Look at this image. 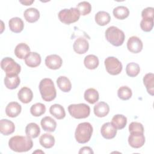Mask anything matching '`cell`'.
<instances>
[{
    "label": "cell",
    "mask_w": 154,
    "mask_h": 154,
    "mask_svg": "<svg viewBox=\"0 0 154 154\" xmlns=\"http://www.w3.org/2000/svg\"><path fill=\"white\" fill-rule=\"evenodd\" d=\"M8 146L13 151L16 152H25L31 149L33 146V142L31 138L27 135H16L12 137L9 140Z\"/></svg>",
    "instance_id": "cell-1"
},
{
    "label": "cell",
    "mask_w": 154,
    "mask_h": 154,
    "mask_svg": "<svg viewBox=\"0 0 154 154\" xmlns=\"http://www.w3.org/2000/svg\"><path fill=\"white\" fill-rule=\"evenodd\" d=\"M39 90L42 98L46 102L53 100L57 96L56 89L52 80L50 78H43L39 84Z\"/></svg>",
    "instance_id": "cell-2"
},
{
    "label": "cell",
    "mask_w": 154,
    "mask_h": 154,
    "mask_svg": "<svg viewBox=\"0 0 154 154\" xmlns=\"http://www.w3.org/2000/svg\"><path fill=\"white\" fill-rule=\"evenodd\" d=\"M93 126L88 122H82L79 123L75 132V137L79 143L84 144L89 141L93 134Z\"/></svg>",
    "instance_id": "cell-3"
},
{
    "label": "cell",
    "mask_w": 154,
    "mask_h": 154,
    "mask_svg": "<svg viewBox=\"0 0 154 154\" xmlns=\"http://www.w3.org/2000/svg\"><path fill=\"white\" fill-rule=\"evenodd\" d=\"M105 38L113 46H120L124 42L125 35L123 31L119 28L111 26L105 31Z\"/></svg>",
    "instance_id": "cell-4"
},
{
    "label": "cell",
    "mask_w": 154,
    "mask_h": 154,
    "mask_svg": "<svg viewBox=\"0 0 154 154\" xmlns=\"http://www.w3.org/2000/svg\"><path fill=\"white\" fill-rule=\"evenodd\" d=\"M68 111L70 116L75 119H85L89 116L90 113V106L84 103L71 104L68 106Z\"/></svg>",
    "instance_id": "cell-5"
},
{
    "label": "cell",
    "mask_w": 154,
    "mask_h": 154,
    "mask_svg": "<svg viewBox=\"0 0 154 154\" xmlns=\"http://www.w3.org/2000/svg\"><path fill=\"white\" fill-rule=\"evenodd\" d=\"M80 13L76 8L72 7L69 9L64 8L58 13V19L65 24L69 25L70 23L78 21L80 17Z\"/></svg>",
    "instance_id": "cell-6"
},
{
    "label": "cell",
    "mask_w": 154,
    "mask_h": 154,
    "mask_svg": "<svg viewBox=\"0 0 154 154\" xmlns=\"http://www.w3.org/2000/svg\"><path fill=\"white\" fill-rule=\"evenodd\" d=\"M1 67L5 72L6 75H18L21 70L20 66L17 64L12 58L5 57L1 61Z\"/></svg>",
    "instance_id": "cell-7"
},
{
    "label": "cell",
    "mask_w": 154,
    "mask_h": 154,
    "mask_svg": "<svg viewBox=\"0 0 154 154\" xmlns=\"http://www.w3.org/2000/svg\"><path fill=\"white\" fill-rule=\"evenodd\" d=\"M106 70L112 75H119L122 70V63L114 57H108L104 61Z\"/></svg>",
    "instance_id": "cell-8"
},
{
    "label": "cell",
    "mask_w": 154,
    "mask_h": 154,
    "mask_svg": "<svg viewBox=\"0 0 154 154\" xmlns=\"http://www.w3.org/2000/svg\"><path fill=\"white\" fill-rule=\"evenodd\" d=\"M128 143L133 148H140L144 144L145 137L143 133L130 132L128 137Z\"/></svg>",
    "instance_id": "cell-9"
},
{
    "label": "cell",
    "mask_w": 154,
    "mask_h": 154,
    "mask_svg": "<svg viewBox=\"0 0 154 154\" xmlns=\"http://www.w3.org/2000/svg\"><path fill=\"white\" fill-rule=\"evenodd\" d=\"M143 46V45L141 40L137 36H132L128 40L127 48L132 53H139L142 51Z\"/></svg>",
    "instance_id": "cell-10"
},
{
    "label": "cell",
    "mask_w": 154,
    "mask_h": 154,
    "mask_svg": "<svg viewBox=\"0 0 154 154\" xmlns=\"http://www.w3.org/2000/svg\"><path fill=\"white\" fill-rule=\"evenodd\" d=\"M62 63V58L57 54H51L48 55L45 58V64L50 69H58L61 67Z\"/></svg>",
    "instance_id": "cell-11"
},
{
    "label": "cell",
    "mask_w": 154,
    "mask_h": 154,
    "mask_svg": "<svg viewBox=\"0 0 154 154\" xmlns=\"http://www.w3.org/2000/svg\"><path fill=\"white\" fill-rule=\"evenodd\" d=\"M73 48L76 53L78 54H83L88 50L89 43L85 38L79 37L75 41Z\"/></svg>",
    "instance_id": "cell-12"
},
{
    "label": "cell",
    "mask_w": 154,
    "mask_h": 154,
    "mask_svg": "<svg viewBox=\"0 0 154 154\" xmlns=\"http://www.w3.org/2000/svg\"><path fill=\"white\" fill-rule=\"evenodd\" d=\"M100 133L104 138L112 139L116 137L117 129L114 127L111 122H106L102 126Z\"/></svg>",
    "instance_id": "cell-13"
},
{
    "label": "cell",
    "mask_w": 154,
    "mask_h": 154,
    "mask_svg": "<svg viewBox=\"0 0 154 154\" xmlns=\"http://www.w3.org/2000/svg\"><path fill=\"white\" fill-rule=\"evenodd\" d=\"M15 131V126L13 122L8 119L0 120V132L4 135H8Z\"/></svg>",
    "instance_id": "cell-14"
},
{
    "label": "cell",
    "mask_w": 154,
    "mask_h": 154,
    "mask_svg": "<svg viewBox=\"0 0 154 154\" xmlns=\"http://www.w3.org/2000/svg\"><path fill=\"white\" fill-rule=\"evenodd\" d=\"M22 110L21 105L16 102H11L5 108V113L10 117H16L19 115Z\"/></svg>",
    "instance_id": "cell-15"
},
{
    "label": "cell",
    "mask_w": 154,
    "mask_h": 154,
    "mask_svg": "<svg viewBox=\"0 0 154 154\" xmlns=\"http://www.w3.org/2000/svg\"><path fill=\"white\" fill-rule=\"evenodd\" d=\"M41 61L42 58L40 54L35 52H30L25 58V64L30 67H36L38 66L41 63Z\"/></svg>",
    "instance_id": "cell-16"
},
{
    "label": "cell",
    "mask_w": 154,
    "mask_h": 154,
    "mask_svg": "<svg viewBox=\"0 0 154 154\" xmlns=\"http://www.w3.org/2000/svg\"><path fill=\"white\" fill-rule=\"evenodd\" d=\"M94 113L98 117H103L109 111V105L105 102H99L94 106Z\"/></svg>",
    "instance_id": "cell-17"
},
{
    "label": "cell",
    "mask_w": 154,
    "mask_h": 154,
    "mask_svg": "<svg viewBox=\"0 0 154 154\" xmlns=\"http://www.w3.org/2000/svg\"><path fill=\"white\" fill-rule=\"evenodd\" d=\"M18 99L23 103H29L33 97L32 90L26 87H22L17 93Z\"/></svg>",
    "instance_id": "cell-18"
},
{
    "label": "cell",
    "mask_w": 154,
    "mask_h": 154,
    "mask_svg": "<svg viewBox=\"0 0 154 154\" xmlns=\"http://www.w3.org/2000/svg\"><path fill=\"white\" fill-rule=\"evenodd\" d=\"M20 83V79L18 75H6L4 78V84L5 87L10 90L16 88Z\"/></svg>",
    "instance_id": "cell-19"
},
{
    "label": "cell",
    "mask_w": 154,
    "mask_h": 154,
    "mask_svg": "<svg viewBox=\"0 0 154 154\" xmlns=\"http://www.w3.org/2000/svg\"><path fill=\"white\" fill-rule=\"evenodd\" d=\"M10 29L15 33L20 32L24 27L23 20L18 17H14L10 19L8 22Z\"/></svg>",
    "instance_id": "cell-20"
},
{
    "label": "cell",
    "mask_w": 154,
    "mask_h": 154,
    "mask_svg": "<svg viewBox=\"0 0 154 154\" xmlns=\"http://www.w3.org/2000/svg\"><path fill=\"white\" fill-rule=\"evenodd\" d=\"M40 123L42 129L47 132H54L57 127V122L54 119L49 116L43 117Z\"/></svg>",
    "instance_id": "cell-21"
},
{
    "label": "cell",
    "mask_w": 154,
    "mask_h": 154,
    "mask_svg": "<svg viewBox=\"0 0 154 154\" xmlns=\"http://www.w3.org/2000/svg\"><path fill=\"white\" fill-rule=\"evenodd\" d=\"M23 16L27 22L34 23L38 20L40 17V12L35 8H29L24 11Z\"/></svg>",
    "instance_id": "cell-22"
},
{
    "label": "cell",
    "mask_w": 154,
    "mask_h": 154,
    "mask_svg": "<svg viewBox=\"0 0 154 154\" xmlns=\"http://www.w3.org/2000/svg\"><path fill=\"white\" fill-rule=\"evenodd\" d=\"M30 48L28 45L24 43L18 44L14 49V54L19 59H24L29 54Z\"/></svg>",
    "instance_id": "cell-23"
},
{
    "label": "cell",
    "mask_w": 154,
    "mask_h": 154,
    "mask_svg": "<svg viewBox=\"0 0 154 154\" xmlns=\"http://www.w3.org/2000/svg\"><path fill=\"white\" fill-rule=\"evenodd\" d=\"M50 113L57 119H63L66 116V112L63 106L60 104H54L49 108Z\"/></svg>",
    "instance_id": "cell-24"
},
{
    "label": "cell",
    "mask_w": 154,
    "mask_h": 154,
    "mask_svg": "<svg viewBox=\"0 0 154 154\" xmlns=\"http://www.w3.org/2000/svg\"><path fill=\"white\" fill-rule=\"evenodd\" d=\"M143 83L146 90L151 96L154 94V75L152 73H149L145 75L143 78Z\"/></svg>",
    "instance_id": "cell-25"
},
{
    "label": "cell",
    "mask_w": 154,
    "mask_h": 154,
    "mask_svg": "<svg viewBox=\"0 0 154 154\" xmlns=\"http://www.w3.org/2000/svg\"><path fill=\"white\" fill-rule=\"evenodd\" d=\"M39 142L42 146L46 149L52 147L55 144L54 137L49 134L46 133L42 135L39 138Z\"/></svg>",
    "instance_id": "cell-26"
},
{
    "label": "cell",
    "mask_w": 154,
    "mask_h": 154,
    "mask_svg": "<svg viewBox=\"0 0 154 154\" xmlns=\"http://www.w3.org/2000/svg\"><path fill=\"white\" fill-rule=\"evenodd\" d=\"M59 88L63 92H69L72 88V84L69 79L65 76H60L57 79Z\"/></svg>",
    "instance_id": "cell-27"
},
{
    "label": "cell",
    "mask_w": 154,
    "mask_h": 154,
    "mask_svg": "<svg viewBox=\"0 0 154 154\" xmlns=\"http://www.w3.org/2000/svg\"><path fill=\"white\" fill-rule=\"evenodd\" d=\"M111 123L116 129H122L127 124V118L122 114H116L112 118Z\"/></svg>",
    "instance_id": "cell-28"
},
{
    "label": "cell",
    "mask_w": 154,
    "mask_h": 154,
    "mask_svg": "<svg viewBox=\"0 0 154 154\" xmlns=\"http://www.w3.org/2000/svg\"><path fill=\"white\" fill-rule=\"evenodd\" d=\"M111 20L109 14L105 11H99L95 15V21L100 26L107 25Z\"/></svg>",
    "instance_id": "cell-29"
},
{
    "label": "cell",
    "mask_w": 154,
    "mask_h": 154,
    "mask_svg": "<svg viewBox=\"0 0 154 154\" xmlns=\"http://www.w3.org/2000/svg\"><path fill=\"white\" fill-rule=\"evenodd\" d=\"M40 133V127L35 123H30L28 124L25 128V134L26 135L31 138H37Z\"/></svg>",
    "instance_id": "cell-30"
},
{
    "label": "cell",
    "mask_w": 154,
    "mask_h": 154,
    "mask_svg": "<svg viewBox=\"0 0 154 154\" xmlns=\"http://www.w3.org/2000/svg\"><path fill=\"white\" fill-rule=\"evenodd\" d=\"M99 98V95L98 91L93 88H88L84 93L85 100L91 104H93L98 101Z\"/></svg>",
    "instance_id": "cell-31"
},
{
    "label": "cell",
    "mask_w": 154,
    "mask_h": 154,
    "mask_svg": "<svg viewBox=\"0 0 154 154\" xmlns=\"http://www.w3.org/2000/svg\"><path fill=\"white\" fill-rule=\"evenodd\" d=\"M84 63L86 68L90 70H93L97 67L99 63V61L97 57H96L94 55L90 54L87 55L84 58Z\"/></svg>",
    "instance_id": "cell-32"
},
{
    "label": "cell",
    "mask_w": 154,
    "mask_h": 154,
    "mask_svg": "<svg viewBox=\"0 0 154 154\" xmlns=\"http://www.w3.org/2000/svg\"><path fill=\"white\" fill-rule=\"evenodd\" d=\"M114 16L117 19L123 20L128 17L129 14V9L125 6H117L113 10Z\"/></svg>",
    "instance_id": "cell-33"
},
{
    "label": "cell",
    "mask_w": 154,
    "mask_h": 154,
    "mask_svg": "<svg viewBox=\"0 0 154 154\" xmlns=\"http://www.w3.org/2000/svg\"><path fill=\"white\" fill-rule=\"evenodd\" d=\"M46 111V106L42 103H36L30 108V112L34 117H39Z\"/></svg>",
    "instance_id": "cell-34"
},
{
    "label": "cell",
    "mask_w": 154,
    "mask_h": 154,
    "mask_svg": "<svg viewBox=\"0 0 154 154\" xmlns=\"http://www.w3.org/2000/svg\"><path fill=\"white\" fill-rule=\"evenodd\" d=\"M126 72L129 76L135 77L139 74L140 72V66L135 63H129L126 66Z\"/></svg>",
    "instance_id": "cell-35"
},
{
    "label": "cell",
    "mask_w": 154,
    "mask_h": 154,
    "mask_svg": "<svg viewBox=\"0 0 154 154\" xmlns=\"http://www.w3.org/2000/svg\"><path fill=\"white\" fill-rule=\"evenodd\" d=\"M117 95L120 99L126 100L131 97L132 92L131 89L128 86H122L117 91Z\"/></svg>",
    "instance_id": "cell-36"
},
{
    "label": "cell",
    "mask_w": 154,
    "mask_h": 154,
    "mask_svg": "<svg viewBox=\"0 0 154 154\" xmlns=\"http://www.w3.org/2000/svg\"><path fill=\"white\" fill-rule=\"evenodd\" d=\"M76 8L81 15L85 16L88 14L91 11V5L87 1H82L78 4Z\"/></svg>",
    "instance_id": "cell-37"
},
{
    "label": "cell",
    "mask_w": 154,
    "mask_h": 154,
    "mask_svg": "<svg viewBox=\"0 0 154 154\" xmlns=\"http://www.w3.org/2000/svg\"><path fill=\"white\" fill-rule=\"evenodd\" d=\"M153 26V19H143L140 22L141 29L145 32L152 31Z\"/></svg>",
    "instance_id": "cell-38"
},
{
    "label": "cell",
    "mask_w": 154,
    "mask_h": 154,
    "mask_svg": "<svg viewBox=\"0 0 154 154\" xmlns=\"http://www.w3.org/2000/svg\"><path fill=\"white\" fill-rule=\"evenodd\" d=\"M129 132H140L144 134V128L141 123L133 122L129 125Z\"/></svg>",
    "instance_id": "cell-39"
},
{
    "label": "cell",
    "mask_w": 154,
    "mask_h": 154,
    "mask_svg": "<svg viewBox=\"0 0 154 154\" xmlns=\"http://www.w3.org/2000/svg\"><path fill=\"white\" fill-rule=\"evenodd\" d=\"M154 8L153 7H147L143 10L141 16L143 19H153Z\"/></svg>",
    "instance_id": "cell-40"
},
{
    "label": "cell",
    "mask_w": 154,
    "mask_h": 154,
    "mask_svg": "<svg viewBox=\"0 0 154 154\" xmlns=\"http://www.w3.org/2000/svg\"><path fill=\"white\" fill-rule=\"evenodd\" d=\"M93 151L91 147L88 146H84L81 148L79 151V153H93Z\"/></svg>",
    "instance_id": "cell-41"
},
{
    "label": "cell",
    "mask_w": 154,
    "mask_h": 154,
    "mask_svg": "<svg viewBox=\"0 0 154 154\" xmlns=\"http://www.w3.org/2000/svg\"><path fill=\"white\" fill-rule=\"evenodd\" d=\"M34 1H20L19 2L25 5H30L31 4H32L34 2Z\"/></svg>",
    "instance_id": "cell-42"
}]
</instances>
